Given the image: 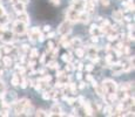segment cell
I'll use <instances>...</instances> for the list:
<instances>
[{"label":"cell","instance_id":"obj_28","mask_svg":"<svg viewBox=\"0 0 135 117\" xmlns=\"http://www.w3.org/2000/svg\"><path fill=\"white\" fill-rule=\"evenodd\" d=\"M35 116H48V111H45L42 109H38L35 111Z\"/></svg>","mask_w":135,"mask_h":117},{"label":"cell","instance_id":"obj_29","mask_svg":"<svg viewBox=\"0 0 135 117\" xmlns=\"http://www.w3.org/2000/svg\"><path fill=\"white\" fill-rule=\"evenodd\" d=\"M54 42L53 41H48V43H47V48H46V52H47V53H51L52 50H53L54 49Z\"/></svg>","mask_w":135,"mask_h":117},{"label":"cell","instance_id":"obj_40","mask_svg":"<svg viewBox=\"0 0 135 117\" xmlns=\"http://www.w3.org/2000/svg\"><path fill=\"white\" fill-rule=\"evenodd\" d=\"M90 41H92V42H95V43H97L98 41H99V36L92 35V38H90Z\"/></svg>","mask_w":135,"mask_h":117},{"label":"cell","instance_id":"obj_3","mask_svg":"<svg viewBox=\"0 0 135 117\" xmlns=\"http://www.w3.org/2000/svg\"><path fill=\"white\" fill-rule=\"evenodd\" d=\"M12 32L17 35L25 34V33L27 32V25L24 22H21V21H19V20H17V21H14L12 23Z\"/></svg>","mask_w":135,"mask_h":117},{"label":"cell","instance_id":"obj_24","mask_svg":"<svg viewBox=\"0 0 135 117\" xmlns=\"http://www.w3.org/2000/svg\"><path fill=\"white\" fill-rule=\"evenodd\" d=\"M93 88L95 89V93L98 94V96H100V97H103V96H105V90H103V88H102V84H97Z\"/></svg>","mask_w":135,"mask_h":117},{"label":"cell","instance_id":"obj_7","mask_svg":"<svg viewBox=\"0 0 135 117\" xmlns=\"http://www.w3.org/2000/svg\"><path fill=\"white\" fill-rule=\"evenodd\" d=\"M17 100H18V96H17V93H15V91H5L4 95H2V101L9 103L11 105Z\"/></svg>","mask_w":135,"mask_h":117},{"label":"cell","instance_id":"obj_48","mask_svg":"<svg viewBox=\"0 0 135 117\" xmlns=\"http://www.w3.org/2000/svg\"><path fill=\"white\" fill-rule=\"evenodd\" d=\"M0 49H1V47H0Z\"/></svg>","mask_w":135,"mask_h":117},{"label":"cell","instance_id":"obj_41","mask_svg":"<svg viewBox=\"0 0 135 117\" xmlns=\"http://www.w3.org/2000/svg\"><path fill=\"white\" fill-rule=\"evenodd\" d=\"M54 36H55V33H47V35H46V38H47V39H53L54 38Z\"/></svg>","mask_w":135,"mask_h":117},{"label":"cell","instance_id":"obj_9","mask_svg":"<svg viewBox=\"0 0 135 117\" xmlns=\"http://www.w3.org/2000/svg\"><path fill=\"white\" fill-rule=\"evenodd\" d=\"M110 69H112V73H113L115 76H120L123 72V67H122V64H121V62L120 61H118V62H115V63H113L110 66Z\"/></svg>","mask_w":135,"mask_h":117},{"label":"cell","instance_id":"obj_27","mask_svg":"<svg viewBox=\"0 0 135 117\" xmlns=\"http://www.w3.org/2000/svg\"><path fill=\"white\" fill-rule=\"evenodd\" d=\"M65 70H66V72H73V70H75V64L73 62H67Z\"/></svg>","mask_w":135,"mask_h":117},{"label":"cell","instance_id":"obj_33","mask_svg":"<svg viewBox=\"0 0 135 117\" xmlns=\"http://www.w3.org/2000/svg\"><path fill=\"white\" fill-rule=\"evenodd\" d=\"M80 81H81V80H80ZM86 85H87V83H86V82L81 81V82L79 83V89H85V88H86Z\"/></svg>","mask_w":135,"mask_h":117},{"label":"cell","instance_id":"obj_8","mask_svg":"<svg viewBox=\"0 0 135 117\" xmlns=\"http://www.w3.org/2000/svg\"><path fill=\"white\" fill-rule=\"evenodd\" d=\"M42 33V30L40 29L39 27H33L31 28L30 30H28V40L32 41V42H34V41L38 40V36Z\"/></svg>","mask_w":135,"mask_h":117},{"label":"cell","instance_id":"obj_32","mask_svg":"<svg viewBox=\"0 0 135 117\" xmlns=\"http://www.w3.org/2000/svg\"><path fill=\"white\" fill-rule=\"evenodd\" d=\"M5 14H6V11H5V7L2 6V5H0V18H2Z\"/></svg>","mask_w":135,"mask_h":117},{"label":"cell","instance_id":"obj_21","mask_svg":"<svg viewBox=\"0 0 135 117\" xmlns=\"http://www.w3.org/2000/svg\"><path fill=\"white\" fill-rule=\"evenodd\" d=\"M69 43H71V47H73V48H76V47H80L82 46V41L80 38H73L69 40Z\"/></svg>","mask_w":135,"mask_h":117},{"label":"cell","instance_id":"obj_31","mask_svg":"<svg viewBox=\"0 0 135 117\" xmlns=\"http://www.w3.org/2000/svg\"><path fill=\"white\" fill-rule=\"evenodd\" d=\"M84 69H85V70H86V72H88V73L93 72V70H94V64H93V63L86 64V66H85V67H84Z\"/></svg>","mask_w":135,"mask_h":117},{"label":"cell","instance_id":"obj_39","mask_svg":"<svg viewBox=\"0 0 135 117\" xmlns=\"http://www.w3.org/2000/svg\"><path fill=\"white\" fill-rule=\"evenodd\" d=\"M44 32H45V33H48V32H51V26H49V25H46L45 26V27H44Z\"/></svg>","mask_w":135,"mask_h":117},{"label":"cell","instance_id":"obj_2","mask_svg":"<svg viewBox=\"0 0 135 117\" xmlns=\"http://www.w3.org/2000/svg\"><path fill=\"white\" fill-rule=\"evenodd\" d=\"M102 88L105 90V95L106 94H114L118 90V83L114 81V80L106 79L102 82Z\"/></svg>","mask_w":135,"mask_h":117},{"label":"cell","instance_id":"obj_38","mask_svg":"<svg viewBox=\"0 0 135 117\" xmlns=\"http://www.w3.org/2000/svg\"><path fill=\"white\" fill-rule=\"evenodd\" d=\"M45 61H46V54H42L40 58V63L41 64H45Z\"/></svg>","mask_w":135,"mask_h":117},{"label":"cell","instance_id":"obj_42","mask_svg":"<svg viewBox=\"0 0 135 117\" xmlns=\"http://www.w3.org/2000/svg\"><path fill=\"white\" fill-rule=\"evenodd\" d=\"M49 1H51L53 5H55V6H58V5H60V0H49Z\"/></svg>","mask_w":135,"mask_h":117},{"label":"cell","instance_id":"obj_14","mask_svg":"<svg viewBox=\"0 0 135 117\" xmlns=\"http://www.w3.org/2000/svg\"><path fill=\"white\" fill-rule=\"evenodd\" d=\"M98 53H99V48L97 46H89L87 48V55H88V58H89V59L97 56Z\"/></svg>","mask_w":135,"mask_h":117},{"label":"cell","instance_id":"obj_23","mask_svg":"<svg viewBox=\"0 0 135 117\" xmlns=\"http://www.w3.org/2000/svg\"><path fill=\"white\" fill-rule=\"evenodd\" d=\"M13 48H14V46L12 43H5V46H2V52L5 54H7V55H9L11 52L13 50Z\"/></svg>","mask_w":135,"mask_h":117},{"label":"cell","instance_id":"obj_37","mask_svg":"<svg viewBox=\"0 0 135 117\" xmlns=\"http://www.w3.org/2000/svg\"><path fill=\"white\" fill-rule=\"evenodd\" d=\"M93 80H94V77H93L90 74H87V75H86V81H87V82H92Z\"/></svg>","mask_w":135,"mask_h":117},{"label":"cell","instance_id":"obj_30","mask_svg":"<svg viewBox=\"0 0 135 117\" xmlns=\"http://www.w3.org/2000/svg\"><path fill=\"white\" fill-rule=\"evenodd\" d=\"M65 102H67V104L69 105H73L74 103H76V97H67Z\"/></svg>","mask_w":135,"mask_h":117},{"label":"cell","instance_id":"obj_13","mask_svg":"<svg viewBox=\"0 0 135 117\" xmlns=\"http://www.w3.org/2000/svg\"><path fill=\"white\" fill-rule=\"evenodd\" d=\"M12 7H13V9H14V12L17 13V14H18V13L24 12L26 9V5L22 4L21 1H18V2H15V4H13Z\"/></svg>","mask_w":135,"mask_h":117},{"label":"cell","instance_id":"obj_34","mask_svg":"<svg viewBox=\"0 0 135 117\" xmlns=\"http://www.w3.org/2000/svg\"><path fill=\"white\" fill-rule=\"evenodd\" d=\"M45 38H46V36L44 35L42 33H41V34L38 36V40H37V41H39V42H44V41H45Z\"/></svg>","mask_w":135,"mask_h":117},{"label":"cell","instance_id":"obj_1","mask_svg":"<svg viewBox=\"0 0 135 117\" xmlns=\"http://www.w3.org/2000/svg\"><path fill=\"white\" fill-rule=\"evenodd\" d=\"M12 105H13V108H14L15 115L19 116V115H22L26 109L32 105V103H31V101L28 100V98H20V100L15 101Z\"/></svg>","mask_w":135,"mask_h":117},{"label":"cell","instance_id":"obj_36","mask_svg":"<svg viewBox=\"0 0 135 117\" xmlns=\"http://www.w3.org/2000/svg\"><path fill=\"white\" fill-rule=\"evenodd\" d=\"M127 28H128V29H129V32H133V30H134V23L129 22L128 25H127Z\"/></svg>","mask_w":135,"mask_h":117},{"label":"cell","instance_id":"obj_19","mask_svg":"<svg viewBox=\"0 0 135 117\" xmlns=\"http://www.w3.org/2000/svg\"><path fill=\"white\" fill-rule=\"evenodd\" d=\"M133 87H134V84H133V82H122L121 83V85H120V90H124V91H131L132 89H133Z\"/></svg>","mask_w":135,"mask_h":117},{"label":"cell","instance_id":"obj_44","mask_svg":"<svg viewBox=\"0 0 135 117\" xmlns=\"http://www.w3.org/2000/svg\"><path fill=\"white\" fill-rule=\"evenodd\" d=\"M123 20H126L127 22H131L132 21V18L128 17V15H126V17H123Z\"/></svg>","mask_w":135,"mask_h":117},{"label":"cell","instance_id":"obj_11","mask_svg":"<svg viewBox=\"0 0 135 117\" xmlns=\"http://www.w3.org/2000/svg\"><path fill=\"white\" fill-rule=\"evenodd\" d=\"M112 18H113L116 22H121L123 20L122 9H115V11H113V13H112Z\"/></svg>","mask_w":135,"mask_h":117},{"label":"cell","instance_id":"obj_35","mask_svg":"<svg viewBox=\"0 0 135 117\" xmlns=\"http://www.w3.org/2000/svg\"><path fill=\"white\" fill-rule=\"evenodd\" d=\"M65 74H66V70H59L58 69V72H56V77L62 76V75H65Z\"/></svg>","mask_w":135,"mask_h":117},{"label":"cell","instance_id":"obj_4","mask_svg":"<svg viewBox=\"0 0 135 117\" xmlns=\"http://www.w3.org/2000/svg\"><path fill=\"white\" fill-rule=\"evenodd\" d=\"M0 41L4 43H12L14 41V33L11 29L0 32Z\"/></svg>","mask_w":135,"mask_h":117},{"label":"cell","instance_id":"obj_46","mask_svg":"<svg viewBox=\"0 0 135 117\" xmlns=\"http://www.w3.org/2000/svg\"><path fill=\"white\" fill-rule=\"evenodd\" d=\"M8 1H9V4L11 5H13V4H15V2H18L19 0H8Z\"/></svg>","mask_w":135,"mask_h":117},{"label":"cell","instance_id":"obj_26","mask_svg":"<svg viewBox=\"0 0 135 117\" xmlns=\"http://www.w3.org/2000/svg\"><path fill=\"white\" fill-rule=\"evenodd\" d=\"M39 56V50L37 48L30 49V59H37Z\"/></svg>","mask_w":135,"mask_h":117},{"label":"cell","instance_id":"obj_12","mask_svg":"<svg viewBox=\"0 0 135 117\" xmlns=\"http://www.w3.org/2000/svg\"><path fill=\"white\" fill-rule=\"evenodd\" d=\"M17 20H19V21L26 23V25H28V23H30V15H28V13L26 11L21 12V13H18Z\"/></svg>","mask_w":135,"mask_h":117},{"label":"cell","instance_id":"obj_25","mask_svg":"<svg viewBox=\"0 0 135 117\" xmlns=\"http://www.w3.org/2000/svg\"><path fill=\"white\" fill-rule=\"evenodd\" d=\"M47 67L49 69H56L58 70L59 69V63H58V61H55V60H51V61H48L47 62Z\"/></svg>","mask_w":135,"mask_h":117},{"label":"cell","instance_id":"obj_17","mask_svg":"<svg viewBox=\"0 0 135 117\" xmlns=\"http://www.w3.org/2000/svg\"><path fill=\"white\" fill-rule=\"evenodd\" d=\"M21 76H22V75L18 74V73H15V74L13 75L12 79H11V84L13 85V87H19L20 80H21Z\"/></svg>","mask_w":135,"mask_h":117},{"label":"cell","instance_id":"obj_20","mask_svg":"<svg viewBox=\"0 0 135 117\" xmlns=\"http://www.w3.org/2000/svg\"><path fill=\"white\" fill-rule=\"evenodd\" d=\"M1 61H2V64H4L6 68H9V67L12 66V63H13L12 58H11V56H8V55L2 56V58H1Z\"/></svg>","mask_w":135,"mask_h":117},{"label":"cell","instance_id":"obj_6","mask_svg":"<svg viewBox=\"0 0 135 117\" xmlns=\"http://www.w3.org/2000/svg\"><path fill=\"white\" fill-rule=\"evenodd\" d=\"M71 32H72V25L68 20L60 23V26L58 27V33L60 35H68Z\"/></svg>","mask_w":135,"mask_h":117},{"label":"cell","instance_id":"obj_22","mask_svg":"<svg viewBox=\"0 0 135 117\" xmlns=\"http://www.w3.org/2000/svg\"><path fill=\"white\" fill-rule=\"evenodd\" d=\"M61 59H62V61L64 62H73L74 61V56H73V54L72 53H65L64 55L61 56Z\"/></svg>","mask_w":135,"mask_h":117},{"label":"cell","instance_id":"obj_45","mask_svg":"<svg viewBox=\"0 0 135 117\" xmlns=\"http://www.w3.org/2000/svg\"><path fill=\"white\" fill-rule=\"evenodd\" d=\"M19 1H21L22 4H25V5H27L28 2H30V0H19Z\"/></svg>","mask_w":135,"mask_h":117},{"label":"cell","instance_id":"obj_10","mask_svg":"<svg viewBox=\"0 0 135 117\" xmlns=\"http://www.w3.org/2000/svg\"><path fill=\"white\" fill-rule=\"evenodd\" d=\"M61 111H62V110H61L60 105H59L58 103H55V104H53V105H52V108L49 109L48 116H59Z\"/></svg>","mask_w":135,"mask_h":117},{"label":"cell","instance_id":"obj_18","mask_svg":"<svg viewBox=\"0 0 135 117\" xmlns=\"http://www.w3.org/2000/svg\"><path fill=\"white\" fill-rule=\"evenodd\" d=\"M74 54H75V56H76V58L82 59V58H85V54H86V49L82 48L81 46H80V47H76V48H74Z\"/></svg>","mask_w":135,"mask_h":117},{"label":"cell","instance_id":"obj_15","mask_svg":"<svg viewBox=\"0 0 135 117\" xmlns=\"http://www.w3.org/2000/svg\"><path fill=\"white\" fill-rule=\"evenodd\" d=\"M79 21L82 22V23H88V22H89V13L86 12V11L80 12V14H79Z\"/></svg>","mask_w":135,"mask_h":117},{"label":"cell","instance_id":"obj_5","mask_svg":"<svg viewBox=\"0 0 135 117\" xmlns=\"http://www.w3.org/2000/svg\"><path fill=\"white\" fill-rule=\"evenodd\" d=\"M79 14H80L79 11L69 7L66 12V19L68 20L69 22H78L79 21Z\"/></svg>","mask_w":135,"mask_h":117},{"label":"cell","instance_id":"obj_47","mask_svg":"<svg viewBox=\"0 0 135 117\" xmlns=\"http://www.w3.org/2000/svg\"><path fill=\"white\" fill-rule=\"evenodd\" d=\"M0 60H1V50H0Z\"/></svg>","mask_w":135,"mask_h":117},{"label":"cell","instance_id":"obj_16","mask_svg":"<svg viewBox=\"0 0 135 117\" xmlns=\"http://www.w3.org/2000/svg\"><path fill=\"white\" fill-rule=\"evenodd\" d=\"M89 33H90V35L100 36V35H101L100 26H98V25H95V23H93V25L90 26V28H89Z\"/></svg>","mask_w":135,"mask_h":117},{"label":"cell","instance_id":"obj_43","mask_svg":"<svg viewBox=\"0 0 135 117\" xmlns=\"http://www.w3.org/2000/svg\"><path fill=\"white\" fill-rule=\"evenodd\" d=\"M76 79L78 80H82V73L79 72V70H78V74H76Z\"/></svg>","mask_w":135,"mask_h":117}]
</instances>
